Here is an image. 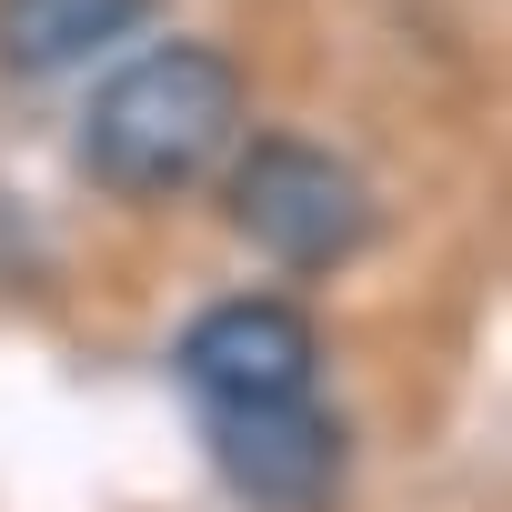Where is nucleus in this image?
Returning <instances> with one entry per match:
<instances>
[{
	"label": "nucleus",
	"mask_w": 512,
	"mask_h": 512,
	"mask_svg": "<svg viewBox=\"0 0 512 512\" xmlns=\"http://www.w3.org/2000/svg\"><path fill=\"white\" fill-rule=\"evenodd\" d=\"M241 131V71L211 41H151L81 111V171L121 201H171L221 171Z\"/></svg>",
	"instance_id": "obj_1"
},
{
	"label": "nucleus",
	"mask_w": 512,
	"mask_h": 512,
	"mask_svg": "<svg viewBox=\"0 0 512 512\" xmlns=\"http://www.w3.org/2000/svg\"><path fill=\"white\" fill-rule=\"evenodd\" d=\"M221 161H231L221 171V211H231V231L251 251H272V262H292V272H332V262L362 251L372 201H362L342 151H322L302 131H272L251 151H221Z\"/></svg>",
	"instance_id": "obj_2"
},
{
	"label": "nucleus",
	"mask_w": 512,
	"mask_h": 512,
	"mask_svg": "<svg viewBox=\"0 0 512 512\" xmlns=\"http://www.w3.org/2000/svg\"><path fill=\"white\" fill-rule=\"evenodd\" d=\"M211 452L231 472V492L251 512H332L342 472H352V432L312 402V392H282V402H221L211 412Z\"/></svg>",
	"instance_id": "obj_3"
},
{
	"label": "nucleus",
	"mask_w": 512,
	"mask_h": 512,
	"mask_svg": "<svg viewBox=\"0 0 512 512\" xmlns=\"http://www.w3.org/2000/svg\"><path fill=\"white\" fill-rule=\"evenodd\" d=\"M312 322L282 302V292H231L211 302L191 332H181V382L221 412V402H282V392H312Z\"/></svg>",
	"instance_id": "obj_4"
},
{
	"label": "nucleus",
	"mask_w": 512,
	"mask_h": 512,
	"mask_svg": "<svg viewBox=\"0 0 512 512\" xmlns=\"http://www.w3.org/2000/svg\"><path fill=\"white\" fill-rule=\"evenodd\" d=\"M151 0H0V71L21 81H51L91 51H111Z\"/></svg>",
	"instance_id": "obj_5"
}]
</instances>
